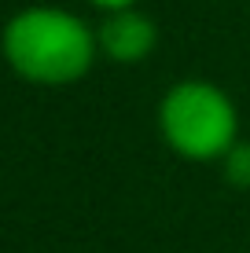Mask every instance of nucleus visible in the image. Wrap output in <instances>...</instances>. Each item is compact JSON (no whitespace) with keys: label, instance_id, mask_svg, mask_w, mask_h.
I'll return each instance as SVG.
<instances>
[{"label":"nucleus","instance_id":"nucleus-1","mask_svg":"<svg viewBox=\"0 0 250 253\" xmlns=\"http://www.w3.org/2000/svg\"><path fill=\"white\" fill-rule=\"evenodd\" d=\"M0 55L19 81L70 88L100 59L96 26L59 4H26L0 26Z\"/></svg>","mask_w":250,"mask_h":253},{"label":"nucleus","instance_id":"nucleus-2","mask_svg":"<svg viewBox=\"0 0 250 253\" xmlns=\"http://www.w3.org/2000/svg\"><path fill=\"white\" fill-rule=\"evenodd\" d=\"M158 136L177 158L195 165L221 162L239 143V107L236 99L206 77H184L173 88L162 92L158 110Z\"/></svg>","mask_w":250,"mask_h":253},{"label":"nucleus","instance_id":"nucleus-3","mask_svg":"<svg viewBox=\"0 0 250 253\" xmlns=\"http://www.w3.org/2000/svg\"><path fill=\"white\" fill-rule=\"evenodd\" d=\"M96 44L100 59H110L118 66H140L158 48V22L140 7L110 11L96 22Z\"/></svg>","mask_w":250,"mask_h":253},{"label":"nucleus","instance_id":"nucleus-4","mask_svg":"<svg viewBox=\"0 0 250 253\" xmlns=\"http://www.w3.org/2000/svg\"><path fill=\"white\" fill-rule=\"evenodd\" d=\"M217 165H221L225 184L239 187V191H250V139H239V143L232 147Z\"/></svg>","mask_w":250,"mask_h":253},{"label":"nucleus","instance_id":"nucleus-5","mask_svg":"<svg viewBox=\"0 0 250 253\" xmlns=\"http://www.w3.org/2000/svg\"><path fill=\"white\" fill-rule=\"evenodd\" d=\"M92 7H100L103 15H110V11H129V7H140V0H89Z\"/></svg>","mask_w":250,"mask_h":253}]
</instances>
